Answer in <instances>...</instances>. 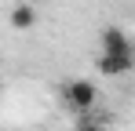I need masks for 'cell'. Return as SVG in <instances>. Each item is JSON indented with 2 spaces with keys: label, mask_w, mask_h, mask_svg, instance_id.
<instances>
[{
  "label": "cell",
  "mask_w": 135,
  "mask_h": 131,
  "mask_svg": "<svg viewBox=\"0 0 135 131\" xmlns=\"http://www.w3.org/2000/svg\"><path fill=\"white\" fill-rule=\"evenodd\" d=\"M99 73L106 77H124L135 69V51H99Z\"/></svg>",
  "instance_id": "cell-2"
},
{
  "label": "cell",
  "mask_w": 135,
  "mask_h": 131,
  "mask_svg": "<svg viewBox=\"0 0 135 131\" xmlns=\"http://www.w3.org/2000/svg\"><path fill=\"white\" fill-rule=\"evenodd\" d=\"M62 102H66L77 117H84V113H91L95 102H99V87L91 84V80H84V77L66 80V84H62Z\"/></svg>",
  "instance_id": "cell-1"
},
{
  "label": "cell",
  "mask_w": 135,
  "mask_h": 131,
  "mask_svg": "<svg viewBox=\"0 0 135 131\" xmlns=\"http://www.w3.org/2000/svg\"><path fill=\"white\" fill-rule=\"evenodd\" d=\"M99 44H102V51H135L132 37H128L120 26H106V29L99 33Z\"/></svg>",
  "instance_id": "cell-4"
},
{
  "label": "cell",
  "mask_w": 135,
  "mask_h": 131,
  "mask_svg": "<svg viewBox=\"0 0 135 131\" xmlns=\"http://www.w3.org/2000/svg\"><path fill=\"white\" fill-rule=\"evenodd\" d=\"M73 131H102V124H99V120H91V113H84V117L77 120V128H73Z\"/></svg>",
  "instance_id": "cell-5"
},
{
  "label": "cell",
  "mask_w": 135,
  "mask_h": 131,
  "mask_svg": "<svg viewBox=\"0 0 135 131\" xmlns=\"http://www.w3.org/2000/svg\"><path fill=\"white\" fill-rule=\"evenodd\" d=\"M7 22H11L15 33H29V29L37 26V0H18V4L11 7Z\"/></svg>",
  "instance_id": "cell-3"
}]
</instances>
